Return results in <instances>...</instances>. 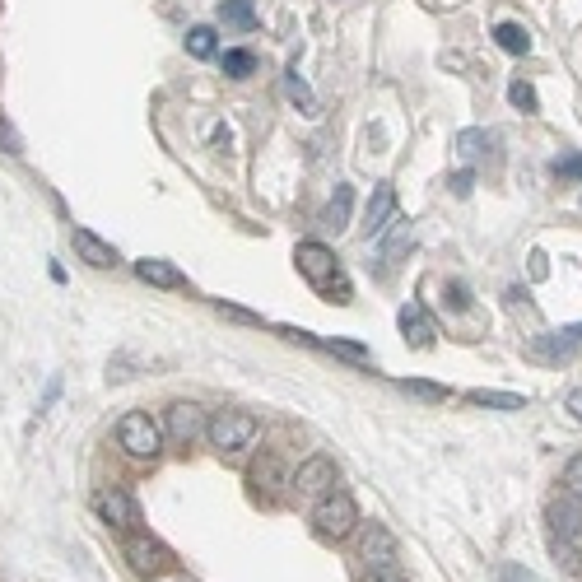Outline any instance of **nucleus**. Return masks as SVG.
I'll return each mask as SVG.
<instances>
[{"mask_svg":"<svg viewBox=\"0 0 582 582\" xmlns=\"http://www.w3.org/2000/svg\"><path fill=\"white\" fill-rule=\"evenodd\" d=\"M494 42H499L508 56H527L531 52V33L522 24H499L494 28Z\"/></svg>","mask_w":582,"mask_h":582,"instance_id":"nucleus-20","label":"nucleus"},{"mask_svg":"<svg viewBox=\"0 0 582 582\" xmlns=\"http://www.w3.org/2000/svg\"><path fill=\"white\" fill-rule=\"evenodd\" d=\"M136 275L145 280V285H159V289H187V275L177 271V266H168V261H136Z\"/></svg>","mask_w":582,"mask_h":582,"instance_id":"nucleus-15","label":"nucleus"},{"mask_svg":"<svg viewBox=\"0 0 582 582\" xmlns=\"http://www.w3.org/2000/svg\"><path fill=\"white\" fill-rule=\"evenodd\" d=\"M70 243H75L80 261H89L94 271H108V266H117V261H122V257H117V247L103 243L94 229H75V233H70Z\"/></svg>","mask_w":582,"mask_h":582,"instance_id":"nucleus-12","label":"nucleus"},{"mask_svg":"<svg viewBox=\"0 0 582 582\" xmlns=\"http://www.w3.org/2000/svg\"><path fill=\"white\" fill-rule=\"evenodd\" d=\"M564 406H569V415H573V420L582 424V387H573V392H569V401H564Z\"/></svg>","mask_w":582,"mask_h":582,"instance_id":"nucleus-35","label":"nucleus"},{"mask_svg":"<svg viewBox=\"0 0 582 582\" xmlns=\"http://www.w3.org/2000/svg\"><path fill=\"white\" fill-rule=\"evenodd\" d=\"M261 480H266V485H275V480H280V466H275V461L257 466V471H252V485H261Z\"/></svg>","mask_w":582,"mask_h":582,"instance_id":"nucleus-30","label":"nucleus"},{"mask_svg":"<svg viewBox=\"0 0 582 582\" xmlns=\"http://www.w3.org/2000/svg\"><path fill=\"white\" fill-rule=\"evenodd\" d=\"M0 140H5V149H10V154H24V149H19V136H14V126L5 122V117H0Z\"/></svg>","mask_w":582,"mask_h":582,"instance_id":"nucleus-33","label":"nucleus"},{"mask_svg":"<svg viewBox=\"0 0 582 582\" xmlns=\"http://www.w3.org/2000/svg\"><path fill=\"white\" fill-rule=\"evenodd\" d=\"M564 331H569L573 340H582V322H573V326H564Z\"/></svg>","mask_w":582,"mask_h":582,"instance_id":"nucleus-36","label":"nucleus"},{"mask_svg":"<svg viewBox=\"0 0 582 582\" xmlns=\"http://www.w3.org/2000/svg\"><path fill=\"white\" fill-rule=\"evenodd\" d=\"M564 489H569L573 499H582V457H573L569 466H564Z\"/></svg>","mask_w":582,"mask_h":582,"instance_id":"nucleus-27","label":"nucleus"},{"mask_svg":"<svg viewBox=\"0 0 582 582\" xmlns=\"http://www.w3.org/2000/svg\"><path fill=\"white\" fill-rule=\"evenodd\" d=\"M406 243H410V224H401V229H396V238L387 243V261L401 257V252H406Z\"/></svg>","mask_w":582,"mask_h":582,"instance_id":"nucleus-29","label":"nucleus"},{"mask_svg":"<svg viewBox=\"0 0 582 582\" xmlns=\"http://www.w3.org/2000/svg\"><path fill=\"white\" fill-rule=\"evenodd\" d=\"M205 410L201 406H191V401H177V406H168V424H163V429H168V438H173L177 447H191L196 443V438L205 434Z\"/></svg>","mask_w":582,"mask_h":582,"instance_id":"nucleus-5","label":"nucleus"},{"mask_svg":"<svg viewBox=\"0 0 582 582\" xmlns=\"http://www.w3.org/2000/svg\"><path fill=\"white\" fill-rule=\"evenodd\" d=\"M252 70H257V56L252 52H243V47H238V52H224V75H229V80H247Z\"/></svg>","mask_w":582,"mask_h":582,"instance_id":"nucleus-23","label":"nucleus"},{"mask_svg":"<svg viewBox=\"0 0 582 582\" xmlns=\"http://www.w3.org/2000/svg\"><path fill=\"white\" fill-rule=\"evenodd\" d=\"M294 261H298V271L308 275L312 289H322V294H336V303H350V285L340 280L336 252H331L326 243H298Z\"/></svg>","mask_w":582,"mask_h":582,"instance_id":"nucleus-1","label":"nucleus"},{"mask_svg":"<svg viewBox=\"0 0 582 582\" xmlns=\"http://www.w3.org/2000/svg\"><path fill=\"white\" fill-rule=\"evenodd\" d=\"M117 443H122L131 457H159L163 429L149 420L145 410H131V415H122V424H117Z\"/></svg>","mask_w":582,"mask_h":582,"instance_id":"nucleus-4","label":"nucleus"},{"mask_svg":"<svg viewBox=\"0 0 582 582\" xmlns=\"http://www.w3.org/2000/svg\"><path fill=\"white\" fill-rule=\"evenodd\" d=\"M447 187H452V196H471L475 173H471V168H461V173H452V177H447Z\"/></svg>","mask_w":582,"mask_h":582,"instance_id":"nucleus-28","label":"nucleus"},{"mask_svg":"<svg viewBox=\"0 0 582 582\" xmlns=\"http://www.w3.org/2000/svg\"><path fill=\"white\" fill-rule=\"evenodd\" d=\"M555 177H569V182H582V154H564V159H555Z\"/></svg>","mask_w":582,"mask_h":582,"instance_id":"nucleus-26","label":"nucleus"},{"mask_svg":"<svg viewBox=\"0 0 582 582\" xmlns=\"http://www.w3.org/2000/svg\"><path fill=\"white\" fill-rule=\"evenodd\" d=\"M527 354L536 364H573V354H578V340L569 331H545V336H531L527 340Z\"/></svg>","mask_w":582,"mask_h":582,"instance_id":"nucleus-7","label":"nucleus"},{"mask_svg":"<svg viewBox=\"0 0 582 582\" xmlns=\"http://www.w3.org/2000/svg\"><path fill=\"white\" fill-rule=\"evenodd\" d=\"M392 219H396V191H392V182H378L373 187V201H368V215H364V233L368 238H382V233L392 229Z\"/></svg>","mask_w":582,"mask_h":582,"instance_id":"nucleus-11","label":"nucleus"},{"mask_svg":"<svg viewBox=\"0 0 582 582\" xmlns=\"http://www.w3.org/2000/svg\"><path fill=\"white\" fill-rule=\"evenodd\" d=\"M215 47H219V42H215V28H210V24H196V28L187 33V52L196 56V61L215 56Z\"/></svg>","mask_w":582,"mask_h":582,"instance_id":"nucleus-21","label":"nucleus"},{"mask_svg":"<svg viewBox=\"0 0 582 582\" xmlns=\"http://www.w3.org/2000/svg\"><path fill=\"white\" fill-rule=\"evenodd\" d=\"M396 322H401V336H406V345H415V350H429V345H434L438 331H434V322H429V312H424L420 303H406Z\"/></svg>","mask_w":582,"mask_h":582,"instance_id":"nucleus-13","label":"nucleus"},{"mask_svg":"<svg viewBox=\"0 0 582 582\" xmlns=\"http://www.w3.org/2000/svg\"><path fill=\"white\" fill-rule=\"evenodd\" d=\"M508 98H513V108H522V112H536L541 103H536V89H531L527 80H513L508 84Z\"/></svg>","mask_w":582,"mask_h":582,"instance_id":"nucleus-25","label":"nucleus"},{"mask_svg":"<svg viewBox=\"0 0 582 582\" xmlns=\"http://www.w3.org/2000/svg\"><path fill=\"white\" fill-rule=\"evenodd\" d=\"M447 303H452V308H471V294H466V285H447Z\"/></svg>","mask_w":582,"mask_h":582,"instance_id":"nucleus-31","label":"nucleus"},{"mask_svg":"<svg viewBox=\"0 0 582 582\" xmlns=\"http://www.w3.org/2000/svg\"><path fill=\"white\" fill-rule=\"evenodd\" d=\"M350 205H354V187H345V182H336V191H331V201H326L322 210V224L326 229H345L350 224Z\"/></svg>","mask_w":582,"mask_h":582,"instance_id":"nucleus-16","label":"nucleus"},{"mask_svg":"<svg viewBox=\"0 0 582 582\" xmlns=\"http://www.w3.org/2000/svg\"><path fill=\"white\" fill-rule=\"evenodd\" d=\"M550 275V261H545V252H531V280H545Z\"/></svg>","mask_w":582,"mask_h":582,"instance_id":"nucleus-34","label":"nucleus"},{"mask_svg":"<svg viewBox=\"0 0 582 582\" xmlns=\"http://www.w3.org/2000/svg\"><path fill=\"white\" fill-rule=\"evenodd\" d=\"M494 145H499V140L489 136V131H475V126H471V131H461V136H457V154H461V159H466V163L489 159V154H494Z\"/></svg>","mask_w":582,"mask_h":582,"instance_id":"nucleus-17","label":"nucleus"},{"mask_svg":"<svg viewBox=\"0 0 582 582\" xmlns=\"http://www.w3.org/2000/svg\"><path fill=\"white\" fill-rule=\"evenodd\" d=\"M466 401H471V406H489V410H522V406H527V396H517V392H485V387L466 392Z\"/></svg>","mask_w":582,"mask_h":582,"instance_id":"nucleus-18","label":"nucleus"},{"mask_svg":"<svg viewBox=\"0 0 582 582\" xmlns=\"http://www.w3.org/2000/svg\"><path fill=\"white\" fill-rule=\"evenodd\" d=\"M354 522H359V503H354L350 494H340V489H326L322 499L312 503V531H317L322 541L350 536Z\"/></svg>","mask_w":582,"mask_h":582,"instance_id":"nucleus-2","label":"nucleus"},{"mask_svg":"<svg viewBox=\"0 0 582 582\" xmlns=\"http://www.w3.org/2000/svg\"><path fill=\"white\" fill-rule=\"evenodd\" d=\"M219 19H224L229 28H243V33L257 28V10H252V0H224V5H219Z\"/></svg>","mask_w":582,"mask_h":582,"instance_id":"nucleus-19","label":"nucleus"},{"mask_svg":"<svg viewBox=\"0 0 582 582\" xmlns=\"http://www.w3.org/2000/svg\"><path fill=\"white\" fill-rule=\"evenodd\" d=\"M364 582H406V578H401V573H396V569H392V564H378V569L368 573V578H364Z\"/></svg>","mask_w":582,"mask_h":582,"instance_id":"nucleus-32","label":"nucleus"},{"mask_svg":"<svg viewBox=\"0 0 582 582\" xmlns=\"http://www.w3.org/2000/svg\"><path fill=\"white\" fill-rule=\"evenodd\" d=\"M285 94L294 98V103H298V108H303V112H317V98H312V89H308V84H303V75H298L294 66L285 70Z\"/></svg>","mask_w":582,"mask_h":582,"instance_id":"nucleus-22","label":"nucleus"},{"mask_svg":"<svg viewBox=\"0 0 582 582\" xmlns=\"http://www.w3.org/2000/svg\"><path fill=\"white\" fill-rule=\"evenodd\" d=\"M401 392H410V396H420V401H447V387H438V382H420V378H410V382H401Z\"/></svg>","mask_w":582,"mask_h":582,"instance_id":"nucleus-24","label":"nucleus"},{"mask_svg":"<svg viewBox=\"0 0 582 582\" xmlns=\"http://www.w3.org/2000/svg\"><path fill=\"white\" fill-rule=\"evenodd\" d=\"M126 559H131V569L145 573V578H154V573H163L168 564H173L168 545L149 541V536H131V541H126Z\"/></svg>","mask_w":582,"mask_h":582,"instance_id":"nucleus-9","label":"nucleus"},{"mask_svg":"<svg viewBox=\"0 0 582 582\" xmlns=\"http://www.w3.org/2000/svg\"><path fill=\"white\" fill-rule=\"evenodd\" d=\"M550 536H559V541L582 545V499L564 494V499H555V503H550Z\"/></svg>","mask_w":582,"mask_h":582,"instance_id":"nucleus-10","label":"nucleus"},{"mask_svg":"<svg viewBox=\"0 0 582 582\" xmlns=\"http://www.w3.org/2000/svg\"><path fill=\"white\" fill-rule=\"evenodd\" d=\"M289 485H294L298 494H317V499H322L326 489H336V461H331V457H308L294 471V480H289Z\"/></svg>","mask_w":582,"mask_h":582,"instance_id":"nucleus-8","label":"nucleus"},{"mask_svg":"<svg viewBox=\"0 0 582 582\" xmlns=\"http://www.w3.org/2000/svg\"><path fill=\"white\" fill-rule=\"evenodd\" d=\"M359 559H368L373 569H378V564H392V559H396V541H392V531L382 527V522L364 527V536H359Z\"/></svg>","mask_w":582,"mask_h":582,"instance_id":"nucleus-14","label":"nucleus"},{"mask_svg":"<svg viewBox=\"0 0 582 582\" xmlns=\"http://www.w3.org/2000/svg\"><path fill=\"white\" fill-rule=\"evenodd\" d=\"M261 434L257 415H247V410H219L215 420L205 424V438H210V447H219V452H243V447H252Z\"/></svg>","mask_w":582,"mask_h":582,"instance_id":"nucleus-3","label":"nucleus"},{"mask_svg":"<svg viewBox=\"0 0 582 582\" xmlns=\"http://www.w3.org/2000/svg\"><path fill=\"white\" fill-rule=\"evenodd\" d=\"M94 508H98V517L108 522V527H117V531H131L140 522V508H136V499L126 494V489H103L94 499Z\"/></svg>","mask_w":582,"mask_h":582,"instance_id":"nucleus-6","label":"nucleus"}]
</instances>
